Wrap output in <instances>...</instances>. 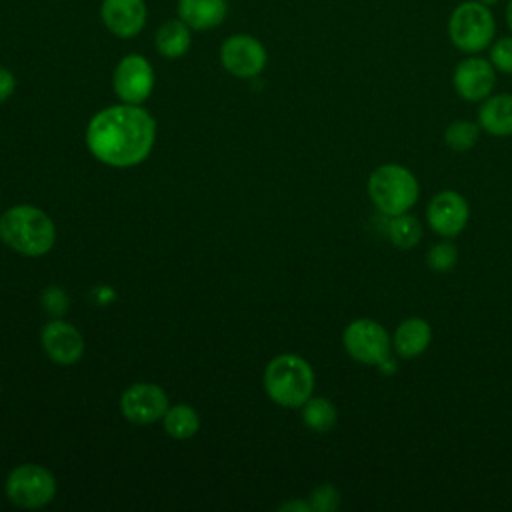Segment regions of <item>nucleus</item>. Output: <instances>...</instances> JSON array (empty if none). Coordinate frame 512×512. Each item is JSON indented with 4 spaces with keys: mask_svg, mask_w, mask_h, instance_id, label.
I'll return each mask as SVG.
<instances>
[{
    "mask_svg": "<svg viewBox=\"0 0 512 512\" xmlns=\"http://www.w3.org/2000/svg\"><path fill=\"white\" fill-rule=\"evenodd\" d=\"M478 2H482L484 6H492V4H496L498 0H478Z\"/></svg>",
    "mask_w": 512,
    "mask_h": 512,
    "instance_id": "obj_30",
    "label": "nucleus"
},
{
    "mask_svg": "<svg viewBox=\"0 0 512 512\" xmlns=\"http://www.w3.org/2000/svg\"><path fill=\"white\" fill-rule=\"evenodd\" d=\"M506 24L512 32V0H508V6H506Z\"/></svg>",
    "mask_w": 512,
    "mask_h": 512,
    "instance_id": "obj_29",
    "label": "nucleus"
},
{
    "mask_svg": "<svg viewBox=\"0 0 512 512\" xmlns=\"http://www.w3.org/2000/svg\"><path fill=\"white\" fill-rule=\"evenodd\" d=\"M478 124L490 136H512V94H490L478 110Z\"/></svg>",
    "mask_w": 512,
    "mask_h": 512,
    "instance_id": "obj_16",
    "label": "nucleus"
},
{
    "mask_svg": "<svg viewBox=\"0 0 512 512\" xmlns=\"http://www.w3.org/2000/svg\"><path fill=\"white\" fill-rule=\"evenodd\" d=\"M452 84L462 100L482 102L492 94L496 86V68L486 58L468 56L454 68Z\"/></svg>",
    "mask_w": 512,
    "mask_h": 512,
    "instance_id": "obj_11",
    "label": "nucleus"
},
{
    "mask_svg": "<svg viewBox=\"0 0 512 512\" xmlns=\"http://www.w3.org/2000/svg\"><path fill=\"white\" fill-rule=\"evenodd\" d=\"M456 262H458V250L450 240H442L426 252V266L436 274L450 272L456 266Z\"/></svg>",
    "mask_w": 512,
    "mask_h": 512,
    "instance_id": "obj_23",
    "label": "nucleus"
},
{
    "mask_svg": "<svg viewBox=\"0 0 512 512\" xmlns=\"http://www.w3.org/2000/svg\"><path fill=\"white\" fill-rule=\"evenodd\" d=\"M430 342H432V326L420 316H410L402 320L392 334L394 354L406 360L424 354Z\"/></svg>",
    "mask_w": 512,
    "mask_h": 512,
    "instance_id": "obj_15",
    "label": "nucleus"
},
{
    "mask_svg": "<svg viewBox=\"0 0 512 512\" xmlns=\"http://www.w3.org/2000/svg\"><path fill=\"white\" fill-rule=\"evenodd\" d=\"M496 34V20L490 6L478 0L460 2L448 18L450 42L466 54H476L488 48Z\"/></svg>",
    "mask_w": 512,
    "mask_h": 512,
    "instance_id": "obj_5",
    "label": "nucleus"
},
{
    "mask_svg": "<svg viewBox=\"0 0 512 512\" xmlns=\"http://www.w3.org/2000/svg\"><path fill=\"white\" fill-rule=\"evenodd\" d=\"M54 494L56 480L52 472L38 464H22L6 480V496L20 508H42Z\"/></svg>",
    "mask_w": 512,
    "mask_h": 512,
    "instance_id": "obj_7",
    "label": "nucleus"
},
{
    "mask_svg": "<svg viewBox=\"0 0 512 512\" xmlns=\"http://www.w3.org/2000/svg\"><path fill=\"white\" fill-rule=\"evenodd\" d=\"M342 344L348 356L360 364L376 366L392 354V334L372 318L352 320L342 332Z\"/></svg>",
    "mask_w": 512,
    "mask_h": 512,
    "instance_id": "obj_6",
    "label": "nucleus"
},
{
    "mask_svg": "<svg viewBox=\"0 0 512 512\" xmlns=\"http://www.w3.org/2000/svg\"><path fill=\"white\" fill-rule=\"evenodd\" d=\"M40 340L48 358L62 366L78 362L84 352L82 334L72 324H66L62 320L48 322L42 330Z\"/></svg>",
    "mask_w": 512,
    "mask_h": 512,
    "instance_id": "obj_13",
    "label": "nucleus"
},
{
    "mask_svg": "<svg viewBox=\"0 0 512 512\" xmlns=\"http://www.w3.org/2000/svg\"><path fill=\"white\" fill-rule=\"evenodd\" d=\"M190 48V26L178 20H166L156 32V50L164 58H180Z\"/></svg>",
    "mask_w": 512,
    "mask_h": 512,
    "instance_id": "obj_18",
    "label": "nucleus"
},
{
    "mask_svg": "<svg viewBox=\"0 0 512 512\" xmlns=\"http://www.w3.org/2000/svg\"><path fill=\"white\" fill-rule=\"evenodd\" d=\"M100 16L114 36L132 38L146 24V4L144 0H102Z\"/></svg>",
    "mask_w": 512,
    "mask_h": 512,
    "instance_id": "obj_14",
    "label": "nucleus"
},
{
    "mask_svg": "<svg viewBox=\"0 0 512 512\" xmlns=\"http://www.w3.org/2000/svg\"><path fill=\"white\" fill-rule=\"evenodd\" d=\"M122 414L134 424H150L160 420L168 410L166 392L150 382L132 384L120 398Z\"/></svg>",
    "mask_w": 512,
    "mask_h": 512,
    "instance_id": "obj_12",
    "label": "nucleus"
},
{
    "mask_svg": "<svg viewBox=\"0 0 512 512\" xmlns=\"http://www.w3.org/2000/svg\"><path fill=\"white\" fill-rule=\"evenodd\" d=\"M480 138V124L472 120H454L444 130V144L454 152H468Z\"/></svg>",
    "mask_w": 512,
    "mask_h": 512,
    "instance_id": "obj_22",
    "label": "nucleus"
},
{
    "mask_svg": "<svg viewBox=\"0 0 512 512\" xmlns=\"http://www.w3.org/2000/svg\"><path fill=\"white\" fill-rule=\"evenodd\" d=\"M222 66L238 78H252L266 66V48L260 40L248 34H234L222 42L220 48Z\"/></svg>",
    "mask_w": 512,
    "mask_h": 512,
    "instance_id": "obj_9",
    "label": "nucleus"
},
{
    "mask_svg": "<svg viewBox=\"0 0 512 512\" xmlns=\"http://www.w3.org/2000/svg\"><path fill=\"white\" fill-rule=\"evenodd\" d=\"M368 196L386 216L410 212L420 196L416 176L400 164H382L368 176Z\"/></svg>",
    "mask_w": 512,
    "mask_h": 512,
    "instance_id": "obj_4",
    "label": "nucleus"
},
{
    "mask_svg": "<svg viewBox=\"0 0 512 512\" xmlns=\"http://www.w3.org/2000/svg\"><path fill=\"white\" fill-rule=\"evenodd\" d=\"M386 234L390 238V242L396 246V248H414L420 238H422V224L416 216L404 212V214H396V216H390L388 220V226H386Z\"/></svg>",
    "mask_w": 512,
    "mask_h": 512,
    "instance_id": "obj_20",
    "label": "nucleus"
},
{
    "mask_svg": "<svg viewBox=\"0 0 512 512\" xmlns=\"http://www.w3.org/2000/svg\"><path fill=\"white\" fill-rule=\"evenodd\" d=\"M280 510H300V512H310V504L302 502V500H292L280 506Z\"/></svg>",
    "mask_w": 512,
    "mask_h": 512,
    "instance_id": "obj_28",
    "label": "nucleus"
},
{
    "mask_svg": "<svg viewBox=\"0 0 512 512\" xmlns=\"http://www.w3.org/2000/svg\"><path fill=\"white\" fill-rule=\"evenodd\" d=\"M114 92L126 104H142L154 88L150 62L140 54L124 56L114 70Z\"/></svg>",
    "mask_w": 512,
    "mask_h": 512,
    "instance_id": "obj_8",
    "label": "nucleus"
},
{
    "mask_svg": "<svg viewBox=\"0 0 512 512\" xmlns=\"http://www.w3.org/2000/svg\"><path fill=\"white\" fill-rule=\"evenodd\" d=\"M156 138L154 118L138 104H118L92 116L86 128L90 152L104 164L128 168L140 164Z\"/></svg>",
    "mask_w": 512,
    "mask_h": 512,
    "instance_id": "obj_1",
    "label": "nucleus"
},
{
    "mask_svg": "<svg viewBox=\"0 0 512 512\" xmlns=\"http://www.w3.org/2000/svg\"><path fill=\"white\" fill-rule=\"evenodd\" d=\"M264 388L276 404L300 408L314 390L312 366L296 354H280L264 370Z\"/></svg>",
    "mask_w": 512,
    "mask_h": 512,
    "instance_id": "obj_3",
    "label": "nucleus"
},
{
    "mask_svg": "<svg viewBox=\"0 0 512 512\" xmlns=\"http://www.w3.org/2000/svg\"><path fill=\"white\" fill-rule=\"evenodd\" d=\"M0 238L24 256H42L54 246L56 230L40 208L20 204L0 216Z\"/></svg>",
    "mask_w": 512,
    "mask_h": 512,
    "instance_id": "obj_2",
    "label": "nucleus"
},
{
    "mask_svg": "<svg viewBox=\"0 0 512 512\" xmlns=\"http://www.w3.org/2000/svg\"><path fill=\"white\" fill-rule=\"evenodd\" d=\"M228 14L226 0H178V16L194 30H210L224 22Z\"/></svg>",
    "mask_w": 512,
    "mask_h": 512,
    "instance_id": "obj_17",
    "label": "nucleus"
},
{
    "mask_svg": "<svg viewBox=\"0 0 512 512\" xmlns=\"http://www.w3.org/2000/svg\"><path fill=\"white\" fill-rule=\"evenodd\" d=\"M376 368H378V372H380V374L390 376V374H394V372H396V358H394L392 354H388L382 362H378V364H376Z\"/></svg>",
    "mask_w": 512,
    "mask_h": 512,
    "instance_id": "obj_27",
    "label": "nucleus"
},
{
    "mask_svg": "<svg viewBox=\"0 0 512 512\" xmlns=\"http://www.w3.org/2000/svg\"><path fill=\"white\" fill-rule=\"evenodd\" d=\"M468 218H470L468 200L456 190L438 192L426 208V222L430 230H434L438 236H444V238L458 236L466 228Z\"/></svg>",
    "mask_w": 512,
    "mask_h": 512,
    "instance_id": "obj_10",
    "label": "nucleus"
},
{
    "mask_svg": "<svg viewBox=\"0 0 512 512\" xmlns=\"http://www.w3.org/2000/svg\"><path fill=\"white\" fill-rule=\"evenodd\" d=\"M162 420H164V430L168 432V436L178 438V440L192 438L200 428L198 412L184 404L168 408L166 414L162 416Z\"/></svg>",
    "mask_w": 512,
    "mask_h": 512,
    "instance_id": "obj_21",
    "label": "nucleus"
},
{
    "mask_svg": "<svg viewBox=\"0 0 512 512\" xmlns=\"http://www.w3.org/2000/svg\"><path fill=\"white\" fill-rule=\"evenodd\" d=\"M14 88H16V80H14L12 72L0 66V102L8 100L14 92Z\"/></svg>",
    "mask_w": 512,
    "mask_h": 512,
    "instance_id": "obj_26",
    "label": "nucleus"
},
{
    "mask_svg": "<svg viewBox=\"0 0 512 512\" xmlns=\"http://www.w3.org/2000/svg\"><path fill=\"white\" fill-rule=\"evenodd\" d=\"M300 408H302L304 426L316 434L330 432L338 420L336 406L322 396H310Z\"/></svg>",
    "mask_w": 512,
    "mask_h": 512,
    "instance_id": "obj_19",
    "label": "nucleus"
},
{
    "mask_svg": "<svg viewBox=\"0 0 512 512\" xmlns=\"http://www.w3.org/2000/svg\"><path fill=\"white\" fill-rule=\"evenodd\" d=\"M490 62L502 74H512V36L498 38L490 44Z\"/></svg>",
    "mask_w": 512,
    "mask_h": 512,
    "instance_id": "obj_25",
    "label": "nucleus"
},
{
    "mask_svg": "<svg viewBox=\"0 0 512 512\" xmlns=\"http://www.w3.org/2000/svg\"><path fill=\"white\" fill-rule=\"evenodd\" d=\"M308 504H310V510L314 512H332L340 506V492L332 484L316 486L310 492Z\"/></svg>",
    "mask_w": 512,
    "mask_h": 512,
    "instance_id": "obj_24",
    "label": "nucleus"
}]
</instances>
